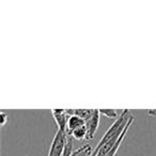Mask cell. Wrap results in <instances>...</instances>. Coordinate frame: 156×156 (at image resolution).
I'll return each mask as SVG.
<instances>
[{"label": "cell", "mask_w": 156, "mask_h": 156, "mask_svg": "<svg viewBox=\"0 0 156 156\" xmlns=\"http://www.w3.org/2000/svg\"><path fill=\"white\" fill-rule=\"evenodd\" d=\"M66 139H67L66 132L65 130L58 129L56 136L54 137V140H52L51 144H50L48 156H62L65 143H66Z\"/></svg>", "instance_id": "cell-2"}, {"label": "cell", "mask_w": 156, "mask_h": 156, "mask_svg": "<svg viewBox=\"0 0 156 156\" xmlns=\"http://www.w3.org/2000/svg\"><path fill=\"white\" fill-rule=\"evenodd\" d=\"M86 125V121L83 120L81 118L77 117V115H71L67 122V127H66V135L71 136V134L77 128L81 127V126Z\"/></svg>", "instance_id": "cell-5"}, {"label": "cell", "mask_w": 156, "mask_h": 156, "mask_svg": "<svg viewBox=\"0 0 156 156\" xmlns=\"http://www.w3.org/2000/svg\"><path fill=\"white\" fill-rule=\"evenodd\" d=\"M92 147L90 144H85L83 145L81 147H79L78 150H76V151H74L73 155L72 156H91L92 153Z\"/></svg>", "instance_id": "cell-9"}, {"label": "cell", "mask_w": 156, "mask_h": 156, "mask_svg": "<svg viewBox=\"0 0 156 156\" xmlns=\"http://www.w3.org/2000/svg\"><path fill=\"white\" fill-rule=\"evenodd\" d=\"M134 120H135V118L132 115V118H130V120H129V122H128V124L126 125V127L124 128V130H123V133L121 134V136H120V138H119V140L117 141V143L115 144V147H112V149L110 150V151L108 152V153L106 154L105 156H115V154H117V152H118V150L120 149V147H121V144H122V142H123V140H124V138H125V136H126V134H127V132H128V129H129V127H130V125L133 124V122H134Z\"/></svg>", "instance_id": "cell-6"}, {"label": "cell", "mask_w": 156, "mask_h": 156, "mask_svg": "<svg viewBox=\"0 0 156 156\" xmlns=\"http://www.w3.org/2000/svg\"><path fill=\"white\" fill-rule=\"evenodd\" d=\"M7 119H8V115L5 112H1V125H5V122H7Z\"/></svg>", "instance_id": "cell-11"}, {"label": "cell", "mask_w": 156, "mask_h": 156, "mask_svg": "<svg viewBox=\"0 0 156 156\" xmlns=\"http://www.w3.org/2000/svg\"><path fill=\"white\" fill-rule=\"evenodd\" d=\"M95 109H66L67 115H77V117L81 118L83 120L87 121L91 118V115L94 113Z\"/></svg>", "instance_id": "cell-7"}, {"label": "cell", "mask_w": 156, "mask_h": 156, "mask_svg": "<svg viewBox=\"0 0 156 156\" xmlns=\"http://www.w3.org/2000/svg\"><path fill=\"white\" fill-rule=\"evenodd\" d=\"M52 117L56 121L58 128L60 130H65L66 132L67 122H69V115H67L66 109H52L51 110Z\"/></svg>", "instance_id": "cell-4"}, {"label": "cell", "mask_w": 156, "mask_h": 156, "mask_svg": "<svg viewBox=\"0 0 156 156\" xmlns=\"http://www.w3.org/2000/svg\"><path fill=\"white\" fill-rule=\"evenodd\" d=\"M147 113L151 117H156V109H147Z\"/></svg>", "instance_id": "cell-12"}, {"label": "cell", "mask_w": 156, "mask_h": 156, "mask_svg": "<svg viewBox=\"0 0 156 156\" xmlns=\"http://www.w3.org/2000/svg\"><path fill=\"white\" fill-rule=\"evenodd\" d=\"M130 118H132V115H130V113H129V110H128V109H124V110L122 111L121 115H120V117L115 121V123H113L112 125L108 128V130L105 133L103 138L101 139L98 144L96 145L94 151L92 152L91 156H96L98 152L100 151V150L102 149L108 141H110L111 139L115 138V137H119L120 135L123 133V130H124V128L126 127V125L128 124Z\"/></svg>", "instance_id": "cell-1"}, {"label": "cell", "mask_w": 156, "mask_h": 156, "mask_svg": "<svg viewBox=\"0 0 156 156\" xmlns=\"http://www.w3.org/2000/svg\"><path fill=\"white\" fill-rule=\"evenodd\" d=\"M101 115L108 118V119H118V111L115 109H100Z\"/></svg>", "instance_id": "cell-10"}, {"label": "cell", "mask_w": 156, "mask_h": 156, "mask_svg": "<svg viewBox=\"0 0 156 156\" xmlns=\"http://www.w3.org/2000/svg\"><path fill=\"white\" fill-rule=\"evenodd\" d=\"M100 117H101V113H100V109H95L94 110V113L91 115L89 120L86 121V127H87V139L86 140H92L95 135L96 130L98 128V125H100Z\"/></svg>", "instance_id": "cell-3"}, {"label": "cell", "mask_w": 156, "mask_h": 156, "mask_svg": "<svg viewBox=\"0 0 156 156\" xmlns=\"http://www.w3.org/2000/svg\"><path fill=\"white\" fill-rule=\"evenodd\" d=\"M87 135H88L87 127H86V125H85V126H81V127L74 130V132L71 134V137H73L75 140L81 141V140L87 139Z\"/></svg>", "instance_id": "cell-8"}]
</instances>
